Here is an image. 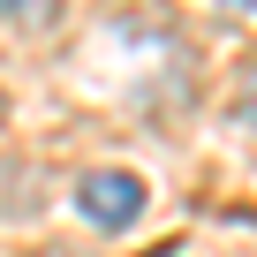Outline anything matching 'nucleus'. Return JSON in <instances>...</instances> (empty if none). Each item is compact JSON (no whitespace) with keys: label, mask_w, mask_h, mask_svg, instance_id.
<instances>
[{"label":"nucleus","mask_w":257,"mask_h":257,"mask_svg":"<svg viewBox=\"0 0 257 257\" xmlns=\"http://www.w3.org/2000/svg\"><path fill=\"white\" fill-rule=\"evenodd\" d=\"M61 16V0H0V23H23V31H46Z\"/></svg>","instance_id":"nucleus-2"},{"label":"nucleus","mask_w":257,"mask_h":257,"mask_svg":"<svg viewBox=\"0 0 257 257\" xmlns=\"http://www.w3.org/2000/svg\"><path fill=\"white\" fill-rule=\"evenodd\" d=\"M234 113L257 128V61H249V68H242V83H234Z\"/></svg>","instance_id":"nucleus-3"},{"label":"nucleus","mask_w":257,"mask_h":257,"mask_svg":"<svg viewBox=\"0 0 257 257\" xmlns=\"http://www.w3.org/2000/svg\"><path fill=\"white\" fill-rule=\"evenodd\" d=\"M0 121H8V91H0Z\"/></svg>","instance_id":"nucleus-5"},{"label":"nucleus","mask_w":257,"mask_h":257,"mask_svg":"<svg viewBox=\"0 0 257 257\" xmlns=\"http://www.w3.org/2000/svg\"><path fill=\"white\" fill-rule=\"evenodd\" d=\"M76 212L91 227H137L144 219V174H128V167H83L76 174Z\"/></svg>","instance_id":"nucleus-1"},{"label":"nucleus","mask_w":257,"mask_h":257,"mask_svg":"<svg viewBox=\"0 0 257 257\" xmlns=\"http://www.w3.org/2000/svg\"><path fill=\"white\" fill-rule=\"evenodd\" d=\"M38 257H83V249H38Z\"/></svg>","instance_id":"nucleus-4"}]
</instances>
